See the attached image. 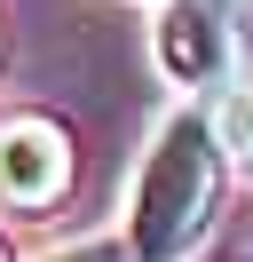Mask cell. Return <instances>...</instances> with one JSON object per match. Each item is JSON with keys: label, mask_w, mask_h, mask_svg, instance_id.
Listing matches in <instances>:
<instances>
[{"label": "cell", "mask_w": 253, "mask_h": 262, "mask_svg": "<svg viewBox=\"0 0 253 262\" xmlns=\"http://www.w3.org/2000/svg\"><path fill=\"white\" fill-rule=\"evenodd\" d=\"M214 199H221V135L198 112H174L135 175V214H127L135 262H182L214 223Z\"/></svg>", "instance_id": "6da1fadb"}, {"label": "cell", "mask_w": 253, "mask_h": 262, "mask_svg": "<svg viewBox=\"0 0 253 262\" xmlns=\"http://www.w3.org/2000/svg\"><path fill=\"white\" fill-rule=\"evenodd\" d=\"M71 191V135L40 112H8L0 119V207L40 214Z\"/></svg>", "instance_id": "7a4b0ae2"}, {"label": "cell", "mask_w": 253, "mask_h": 262, "mask_svg": "<svg viewBox=\"0 0 253 262\" xmlns=\"http://www.w3.org/2000/svg\"><path fill=\"white\" fill-rule=\"evenodd\" d=\"M150 40H158L166 80H182V88H214L237 64V32H230V16H221L214 0H166Z\"/></svg>", "instance_id": "3957f363"}, {"label": "cell", "mask_w": 253, "mask_h": 262, "mask_svg": "<svg viewBox=\"0 0 253 262\" xmlns=\"http://www.w3.org/2000/svg\"><path fill=\"white\" fill-rule=\"evenodd\" d=\"M214 135H221V143H230L237 159L253 167V88H237V96L221 103V127H214Z\"/></svg>", "instance_id": "277c9868"}, {"label": "cell", "mask_w": 253, "mask_h": 262, "mask_svg": "<svg viewBox=\"0 0 253 262\" xmlns=\"http://www.w3.org/2000/svg\"><path fill=\"white\" fill-rule=\"evenodd\" d=\"M40 262H127V246L119 238H79V246H56V254H40Z\"/></svg>", "instance_id": "5b68a950"}, {"label": "cell", "mask_w": 253, "mask_h": 262, "mask_svg": "<svg viewBox=\"0 0 253 262\" xmlns=\"http://www.w3.org/2000/svg\"><path fill=\"white\" fill-rule=\"evenodd\" d=\"M0 262H8V246H0Z\"/></svg>", "instance_id": "8992f818"}]
</instances>
